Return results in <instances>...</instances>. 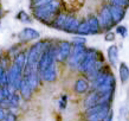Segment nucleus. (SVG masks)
Returning a JSON list of instances; mask_svg holds the SVG:
<instances>
[{"mask_svg":"<svg viewBox=\"0 0 129 121\" xmlns=\"http://www.w3.org/2000/svg\"><path fill=\"white\" fill-rule=\"evenodd\" d=\"M110 5L125 10L129 7V0H110Z\"/></svg>","mask_w":129,"mask_h":121,"instance_id":"nucleus-20","label":"nucleus"},{"mask_svg":"<svg viewBox=\"0 0 129 121\" xmlns=\"http://www.w3.org/2000/svg\"><path fill=\"white\" fill-rule=\"evenodd\" d=\"M120 78H121V82L122 83H125L127 81L129 80V68L127 66L124 62H122L120 64Z\"/></svg>","mask_w":129,"mask_h":121,"instance_id":"nucleus-18","label":"nucleus"},{"mask_svg":"<svg viewBox=\"0 0 129 121\" xmlns=\"http://www.w3.org/2000/svg\"><path fill=\"white\" fill-rule=\"evenodd\" d=\"M88 88H89V83H88V81L84 80V78H79V80H77L76 83H75V91L77 94L85 93L86 90H88Z\"/></svg>","mask_w":129,"mask_h":121,"instance_id":"nucleus-14","label":"nucleus"},{"mask_svg":"<svg viewBox=\"0 0 129 121\" xmlns=\"http://www.w3.org/2000/svg\"><path fill=\"white\" fill-rule=\"evenodd\" d=\"M98 102H100V93L94 91V93L89 94V95L85 98V100H84V106L89 109V108H91V107L98 105Z\"/></svg>","mask_w":129,"mask_h":121,"instance_id":"nucleus-10","label":"nucleus"},{"mask_svg":"<svg viewBox=\"0 0 129 121\" xmlns=\"http://www.w3.org/2000/svg\"><path fill=\"white\" fill-rule=\"evenodd\" d=\"M31 90H32V88H31V86H30L28 81L25 77H24L23 80H21V86H20V91H21V94H23L24 98H25V99H28V98H30Z\"/></svg>","mask_w":129,"mask_h":121,"instance_id":"nucleus-16","label":"nucleus"},{"mask_svg":"<svg viewBox=\"0 0 129 121\" xmlns=\"http://www.w3.org/2000/svg\"><path fill=\"white\" fill-rule=\"evenodd\" d=\"M79 21L77 18H75L72 16H69L67 23H65V26L63 29V31L69 32V33H77V29L79 26Z\"/></svg>","mask_w":129,"mask_h":121,"instance_id":"nucleus-9","label":"nucleus"},{"mask_svg":"<svg viewBox=\"0 0 129 121\" xmlns=\"http://www.w3.org/2000/svg\"><path fill=\"white\" fill-rule=\"evenodd\" d=\"M72 50V46L69 42H60L57 46V55H56V59L59 62H63L65 59H69Z\"/></svg>","mask_w":129,"mask_h":121,"instance_id":"nucleus-5","label":"nucleus"},{"mask_svg":"<svg viewBox=\"0 0 129 121\" xmlns=\"http://www.w3.org/2000/svg\"><path fill=\"white\" fill-rule=\"evenodd\" d=\"M5 121H17L16 114L11 113V112L6 113V115H5Z\"/></svg>","mask_w":129,"mask_h":121,"instance_id":"nucleus-25","label":"nucleus"},{"mask_svg":"<svg viewBox=\"0 0 129 121\" xmlns=\"http://www.w3.org/2000/svg\"><path fill=\"white\" fill-rule=\"evenodd\" d=\"M17 19L20 20L21 23H30L31 19H30V17L27 16V13L24 11H20L18 14H17Z\"/></svg>","mask_w":129,"mask_h":121,"instance_id":"nucleus-22","label":"nucleus"},{"mask_svg":"<svg viewBox=\"0 0 129 121\" xmlns=\"http://www.w3.org/2000/svg\"><path fill=\"white\" fill-rule=\"evenodd\" d=\"M107 42H113L114 39H115V33L114 32H108L106 35V38H104Z\"/></svg>","mask_w":129,"mask_h":121,"instance_id":"nucleus-26","label":"nucleus"},{"mask_svg":"<svg viewBox=\"0 0 129 121\" xmlns=\"http://www.w3.org/2000/svg\"><path fill=\"white\" fill-rule=\"evenodd\" d=\"M5 75V71H4V68L0 65V83H1V81H3V77H4Z\"/></svg>","mask_w":129,"mask_h":121,"instance_id":"nucleus-28","label":"nucleus"},{"mask_svg":"<svg viewBox=\"0 0 129 121\" xmlns=\"http://www.w3.org/2000/svg\"><path fill=\"white\" fill-rule=\"evenodd\" d=\"M18 102H19V96H18V94L11 95V98H10V103H11V106H18Z\"/></svg>","mask_w":129,"mask_h":121,"instance_id":"nucleus-24","label":"nucleus"},{"mask_svg":"<svg viewBox=\"0 0 129 121\" xmlns=\"http://www.w3.org/2000/svg\"><path fill=\"white\" fill-rule=\"evenodd\" d=\"M97 62V57H96V51L94 49H88L85 52V57L78 66V69L82 72H88V71L95 65V63Z\"/></svg>","mask_w":129,"mask_h":121,"instance_id":"nucleus-4","label":"nucleus"},{"mask_svg":"<svg viewBox=\"0 0 129 121\" xmlns=\"http://www.w3.org/2000/svg\"><path fill=\"white\" fill-rule=\"evenodd\" d=\"M60 4H62L64 11L75 12L84 5V0H62Z\"/></svg>","mask_w":129,"mask_h":121,"instance_id":"nucleus-6","label":"nucleus"},{"mask_svg":"<svg viewBox=\"0 0 129 121\" xmlns=\"http://www.w3.org/2000/svg\"><path fill=\"white\" fill-rule=\"evenodd\" d=\"M116 32H117L118 35H121V37H125V35H127V28L123 26V25H118L117 28H116Z\"/></svg>","mask_w":129,"mask_h":121,"instance_id":"nucleus-23","label":"nucleus"},{"mask_svg":"<svg viewBox=\"0 0 129 121\" xmlns=\"http://www.w3.org/2000/svg\"><path fill=\"white\" fill-rule=\"evenodd\" d=\"M85 52L86 49L84 47V44H75L69 57V64L71 66H79L85 57Z\"/></svg>","mask_w":129,"mask_h":121,"instance_id":"nucleus-2","label":"nucleus"},{"mask_svg":"<svg viewBox=\"0 0 129 121\" xmlns=\"http://www.w3.org/2000/svg\"><path fill=\"white\" fill-rule=\"evenodd\" d=\"M86 21H88V24H89V26H90V32H91V35L98 33V31H100V24H98L97 17L91 16L88 18Z\"/></svg>","mask_w":129,"mask_h":121,"instance_id":"nucleus-15","label":"nucleus"},{"mask_svg":"<svg viewBox=\"0 0 129 121\" xmlns=\"http://www.w3.org/2000/svg\"><path fill=\"white\" fill-rule=\"evenodd\" d=\"M109 10H110L111 16H113L114 24H115V25H116V24H118L121 20L124 19V16H125V10H124V8L116 7V6L109 5Z\"/></svg>","mask_w":129,"mask_h":121,"instance_id":"nucleus-8","label":"nucleus"},{"mask_svg":"<svg viewBox=\"0 0 129 121\" xmlns=\"http://www.w3.org/2000/svg\"><path fill=\"white\" fill-rule=\"evenodd\" d=\"M113 117H114V114H113V112L110 110V113L108 114V116H107V119L104 121H113Z\"/></svg>","mask_w":129,"mask_h":121,"instance_id":"nucleus-29","label":"nucleus"},{"mask_svg":"<svg viewBox=\"0 0 129 121\" xmlns=\"http://www.w3.org/2000/svg\"><path fill=\"white\" fill-rule=\"evenodd\" d=\"M5 115H6V114L4 113V110L0 109V121H1V120H5Z\"/></svg>","mask_w":129,"mask_h":121,"instance_id":"nucleus-30","label":"nucleus"},{"mask_svg":"<svg viewBox=\"0 0 129 121\" xmlns=\"http://www.w3.org/2000/svg\"><path fill=\"white\" fill-rule=\"evenodd\" d=\"M38 38H39V32H37L36 30H33L31 28H25L19 33V39L23 40V42H30V40Z\"/></svg>","mask_w":129,"mask_h":121,"instance_id":"nucleus-7","label":"nucleus"},{"mask_svg":"<svg viewBox=\"0 0 129 121\" xmlns=\"http://www.w3.org/2000/svg\"><path fill=\"white\" fill-rule=\"evenodd\" d=\"M97 19H98V24H100V29H102V30H109V29L113 28V25H115L113 16L110 13L109 6H103L101 8Z\"/></svg>","mask_w":129,"mask_h":121,"instance_id":"nucleus-3","label":"nucleus"},{"mask_svg":"<svg viewBox=\"0 0 129 121\" xmlns=\"http://www.w3.org/2000/svg\"><path fill=\"white\" fill-rule=\"evenodd\" d=\"M85 38H74V44H84Z\"/></svg>","mask_w":129,"mask_h":121,"instance_id":"nucleus-27","label":"nucleus"},{"mask_svg":"<svg viewBox=\"0 0 129 121\" xmlns=\"http://www.w3.org/2000/svg\"><path fill=\"white\" fill-rule=\"evenodd\" d=\"M68 18H69V14H67V13H59L58 16H57V18L55 19V21H53V24H52V28L63 30L64 26H65V23H67Z\"/></svg>","mask_w":129,"mask_h":121,"instance_id":"nucleus-12","label":"nucleus"},{"mask_svg":"<svg viewBox=\"0 0 129 121\" xmlns=\"http://www.w3.org/2000/svg\"><path fill=\"white\" fill-rule=\"evenodd\" d=\"M42 75H43V78L45 81H47V82L55 81L56 77H57V71H56V69H55V64L49 66V68H46V69L42 72Z\"/></svg>","mask_w":129,"mask_h":121,"instance_id":"nucleus-11","label":"nucleus"},{"mask_svg":"<svg viewBox=\"0 0 129 121\" xmlns=\"http://www.w3.org/2000/svg\"><path fill=\"white\" fill-rule=\"evenodd\" d=\"M77 33H78V35H83V36L90 35V33H91V32H90V26H89V24H88L86 20L81 21L78 29H77Z\"/></svg>","mask_w":129,"mask_h":121,"instance_id":"nucleus-19","label":"nucleus"},{"mask_svg":"<svg viewBox=\"0 0 129 121\" xmlns=\"http://www.w3.org/2000/svg\"><path fill=\"white\" fill-rule=\"evenodd\" d=\"M26 61H27V57H26V54L24 52V51H21V52H19V54H17L16 55V58H14V64L16 65H18L19 68H21L24 71V68H25V65H26Z\"/></svg>","mask_w":129,"mask_h":121,"instance_id":"nucleus-17","label":"nucleus"},{"mask_svg":"<svg viewBox=\"0 0 129 121\" xmlns=\"http://www.w3.org/2000/svg\"><path fill=\"white\" fill-rule=\"evenodd\" d=\"M108 57H109V61L111 63V65L115 66L117 64V59H118V49L116 45H111L108 49Z\"/></svg>","mask_w":129,"mask_h":121,"instance_id":"nucleus-13","label":"nucleus"},{"mask_svg":"<svg viewBox=\"0 0 129 121\" xmlns=\"http://www.w3.org/2000/svg\"><path fill=\"white\" fill-rule=\"evenodd\" d=\"M58 11H59L58 1L52 0L50 4L45 5V6L35 8V10H33V14H35V17L37 19L42 20L44 24H47V25H51V26H52L55 19L59 14Z\"/></svg>","mask_w":129,"mask_h":121,"instance_id":"nucleus-1","label":"nucleus"},{"mask_svg":"<svg viewBox=\"0 0 129 121\" xmlns=\"http://www.w3.org/2000/svg\"><path fill=\"white\" fill-rule=\"evenodd\" d=\"M52 0H32V8H38L42 7V6H45V5L50 4Z\"/></svg>","mask_w":129,"mask_h":121,"instance_id":"nucleus-21","label":"nucleus"}]
</instances>
